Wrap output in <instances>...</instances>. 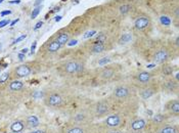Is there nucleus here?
<instances>
[{"label": "nucleus", "mask_w": 179, "mask_h": 133, "mask_svg": "<svg viewBox=\"0 0 179 133\" xmlns=\"http://www.w3.org/2000/svg\"><path fill=\"white\" fill-rule=\"evenodd\" d=\"M129 121V117L123 113L113 112L108 115L102 121L98 123V127L100 129H117V130H123Z\"/></svg>", "instance_id": "1"}, {"label": "nucleus", "mask_w": 179, "mask_h": 133, "mask_svg": "<svg viewBox=\"0 0 179 133\" xmlns=\"http://www.w3.org/2000/svg\"><path fill=\"white\" fill-rule=\"evenodd\" d=\"M59 133H99V127L94 123H85L78 124L69 121L64 127L61 129Z\"/></svg>", "instance_id": "2"}, {"label": "nucleus", "mask_w": 179, "mask_h": 133, "mask_svg": "<svg viewBox=\"0 0 179 133\" xmlns=\"http://www.w3.org/2000/svg\"><path fill=\"white\" fill-rule=\"evenodd\" d=\"M90 113L93 119H103L113 113V104L106 100H99L93 104L90 109Z\"/></svg>", "instance_id": "3"}, {"label": "nucleus", "mask_w": 179, "mask_h": 133, "mask_svg": "<svg viewBox=\"0 0 179 133\" xmlns=\"http://www.w3.org/2000/svg\"><path fill=\"white\" fill-rule=\"evenodd\" d=\"M170 121L167 114H156L146 121V126L143 133H157L163 125Z\"/></svg>", "instance_id": "4"}, {"label": "nucleus", "mask_w": 179, "mask_h": 133, "mask_svg": "<svg viewBox=\"0 0 179 133\" xmlns=\"http://www.w3.org/2000/svg\"><path fill=\"white\" fill-rule=\"evenodd\" d=\"M44 104L48 108H62L65 104L64 96L58 92H50L44 96Z\"/></svg>", "instance_id": "5"}, {"label": "nucleus", "mask_w": 179, "mask_h": 133, "mask_svg": "<svg viewBox=\"0 0 179 133\" xmlns=\"http://www.w3.org/2000/svg\"><path fill=\"white\" fill-rule=\"evenodd\" d=\"M146 119L144 118H133L128 121L126 126V133H143L146 126Z\"/></svg>", "instance_id": "6"}, {"label": "nucleus", "mask_w": 179, "mask_h": 133, "mask_svg": "<svg viewBox=\"0 0 179 133\" xmlns=\"http://www.w3.org/2000/svg\"><path fill=\"white\" fill-rule=\"evenodd\" d=\"M132 94V89L128 86L121 85L118 86L117 88H115L114 92H113V97L116 101H126L131 97Z\"/></svg>", "instance_id": "7"}, {"label": "nucleus", "mask_w": 179, "mask_h": 133, "mask_svg": "<svg viewBox=\"0 0 179 133\" xmlns=\"http://www.w3.org/2000/svg\"><path fill=\"white\" fill-rule=\"evenodd\" d=\"M93 117L91 115L90 111L89 112H85V111H79L76 112L69 121L73 123H78V124H85V123H92L93 122Z\"/></svg>", "instance_id": "8"}, {"label": "nucleus", "mask_w": 179, "mask_h": 133, "mask_svg": "<svg viewBox=\"0 0 179 133\" xmlns=\"http://www.w3.org/2000/svg\"><path fill=\"white\" fill-rule=\"evenodd\" d=\"M62 70L66 74H69V75L79 74L84 70V65L76 61H69L62 65Z\"/></svg>", "instance_id": "9"}, {"label": "nucleus", "mask_w": 179, "mask_h": 133, "mask_svg": "<svg viewBox=\"0 0 179 133\" xmlns=\"http://www.w3.org/2000/svg\"><path fill=\"white\" fill-rule=\"evenodd\" d=\"M33 72V68L30 66L29 64H24L21 65V66L15 67L14 70H12V77L14 79H21L25 78V77L30 76Z\"/></svg>", "instance_id": "10"}, {"label": "nucleus", "mask_w": 179, "mask_h": 133, "mask_svg": "<svg viewBox=\"0 0 179 133\" xmlns=\"http://www.w3.org/2000/svg\"><path fill=\"white\" fill-rule=\"evenodd\" d=\"M165 114L170 118H177L179 116V101L178 100H171L165 104Z\"/></svg>", "instance_id": "11"}, {"label": "nucleus", "mask_w": 179, "mask_h": 133, "mask_svg": "<svg viewBox=\"0 0 179 133\" xmlns=\"http://www.w3.org/2000/svg\"><path fill=\"white\" fill-rule=\"evenodd\" d=\"M170 58V52L167 48H160L153 54V60L156 64H165Z\"/></svg>", "instance_id": "12"}, {"label": "nucleus", "mask_w": 179, "mask_h": 133, "mask_svg": "<svg viewBox=\"0 0 179 133\" xmlns=\"http://www.w3.org/2000/svg\"><path fill=\"white\" fill-rule=\"evenodd\" d=\"M25 124H26V128L27 130H34L37 127H39L40 125V120L37 116L31 115V116H27L26 118L24 119Z\"/></svg>", "instance_id": "13"}, {"label": "nucleus", "mask_w": 179, "mask_h": 133, "mask_svg": "<svg viewBox=\"0 0 179 133\" xmlns=\"http://www.w3.org/2000/svg\"><path fill=\"white\" fill-rule=\"evenodd\" d=\"M149 83V84H146V85H144L142 87V89H141L140 92H139V95H140V97L142 98V100H149V98H150L153 95H155L157 92H158L157 91V88H155L153 86H150Z\"/></svg>", "instance_id": "14"}, {"label": "nucleus", "mask_w": 179, "mask_h": 133, "mask_svg": "<svg viewBox=\"0 0 179 133\" xmlns=\"http://www.w3.org/2000/svg\"><path fill=\"white\" fill-rule=\"evenodd\" d=\"M25 130H27L26 124H25L24 120H17L14 121L9 126V131L10 133H22Z\"/></svg>", "instance_id": "15"}, {"label": "nucleus", "mask_w": 179, "mask_h": 133, "mask_svg": "<svg viewBox=\"0 0 179 133\" xmlns=\"http://www.w3.org/2000/svg\"><path fill=\"white\" fill-rule=\"evenodd\" d=\"M153 75L149 72H145V71H140L136 74V80L140 85H146L152 81Z\"/></svg>", "instance_id": "16"}, {"label": "nucleus", "mask_w": 179, "mask_h": 133, "mask_svg": "<svg viewBox=\"0 0 179 133\" xmlns=\"http://www.w3.org/2000/svg\"><path fill=\"white\" fill-rule=\"evenodd\" d=\"M157 133H179V128L178 125L171 123L170 121L164 124L161 128L159 129Z\"/></svg>", "instance_id": "17"}, {"label": "nucleus", "mask_w": 179, "mask_h": 133, "mask_svg": "<svg viewBox=\"0 0 179 133\" xmlns=\"http://www.w3.org/2000/svg\"><path fill=\"white\" fill-rule=\"evenodd\" d=\"M62 45L59 44V43L56 41L55 39L51 40V41H48V43L45 45V51L47 53H55V52H58L59 49H61Z\"/></svg>", "instance_id": "18"}, {"label": "nucleus", "mask_w": 179, "mask_h": 133, "mask_svg": "<svg viewBox=\"0 0 179 133\" xmlns=\"http://www.w3.org/2000/svg\"><path fill=\"white\" fill-rule=\"evenodd\" d=\"M149 18L146 17H141L138 18L136 21H135V27L138 30H143L145 29L146 27H149Z\"/></svg>", "instance_id": "19"}, {"label": "nucleus", "mask_w": 179, "mask_h": 133, "mask_svg": "<svg viewBox=\"0 0 179 133\" xmlns=\"http://www.w3.org/2000/svg\"><path fill=\"white\" fill-rule=\"evenodd\" d=\"M54 39L62 46V45L67 44V43L70 41V34H69L68 32H65V31L64 32H59Z\"/></svg>", "instance_id": "20"}, {"label": "nucleus", "mask_w": 179, "mask_h": 133, "mask_svg": "<svg viewBox=\"0 0 179 133\" xmlns=\"http://www.w3.org/2000/svg\"><path fill=\"white\" fill-rule=\"evenodd\" d=\"M164 87L167 91L169 92H177V89H178V84H177V81H173L172 79L170 80H167L165 83H164Z\"/></svg>", "instance_id": "21"}, {"label": "nucleus", "mask_w": 179, "mask_h": 133, "mask_svg": "<svg viewBox=\"0 0 179 133\" xmlns=\"http://www.w3.org/2000/svg\"><path fill=\"white\" fill-rule=\"evenodd\" d=\"M105 49V43L94 41V43L91 45V47H90V51L92 52V53H100V52H102Z\"/></svg>", "instance_id": "22"}, {"label": "nucleus", "mask_w": 179, "mask_h": 133, "mask_svg": "<svg viewBox=\"0 0 179 133\" xmlns=\"http://www.w3.org/2000/svg\"><path fill=\"white\" fill-rule=\"evenodd\" d=\"M24 83L22 81H18V80H14L8 84V90L11 91H20L24 88Z\"/></svg>", "instance_id": "23"}, {"label": "nucleus", "mask_w": 179, "mask_h": 133, "mask_svg": "<svg viewBox=\"0 0 179 133\" xmlns=\"http://www.w3.org/2000/svg\"><path fill=\"white\" fill-rule=\"evenodd\" d=\"M114 75H115V70L112 69V68H109V67L105 68V69L100 72V77L103 79H106V80L111 79Z\"/></svg>", "instance_id": "24"}, {"label": "nucleus", "mask_w": 179, "mask_h": 133, "mask_svg": "<svg viewBox=\"0 0 179 133\" xmlns=\"http://www.w3.org/2000/svg\"><path fill=\"white\" fill-rule=\"evenodd\" d=\"M99 133H126V132L124 130H117V129H100L99 128Z\"/></svg>", "instance_id": "25"}, {"label": "nucleus", "mask_w": 179, "mask_h": 133, "mask_svg": "<svg viewBox=\"0 0 179 133\" xmlns=\"http://www.w3.org/2000/svg\"><path fill=\"white\" fill-rule=\"evenodd\" d=\"M160 22H161V24L164 25V26H170L171 25L170 18L166 17V15H162V17L160 18Z\"/></svg>", "instance_id": "26"}, {"label": "nucleus", "mask_w": 179, "mask_h": 133, "mask_svg": "<svg viewBox=\"0 0 179 133\" xmlns=\"http://www.w3.org/2000/svg\"><path fill=\"white\" fill-rule=\"evenodd\" d=\"M162 72H163V75H171L172 73H173V68L170 67V66H164L162 69Z\"/></svg>", "instance_id": "27"}, {"label": "nucleus", "mask_w": 179, "mask_h": 133, "mask_svg": "<svg viewBox=\"0 0 179 133\" xmlns=\"http://www.w3.org/2000/svg\"><path fill=\"white\" fill-rule=\"evenodd\" d=\"M9 77H10V74L9 73H4L3 75L0 76V84H3V83H6L8 81Z\"/></svg>", "instance_id": "28"}, {"label": "nucleus", "mask_w": 179, "mask_h": 133, "mask_svg": "<svg viewBox=\"0 0 179 133\" xmlns=\"http://www.w3.org/2000/svg\"><path fill=\"white\" fill-rule=\"evenodd\" d=\"M130 9H131V6L128 5V4H123V5L120 6V12H121V14H127V12L129 11Z\"/></svg>", "instance_id": "29"}, {"label": "nucleus", "mask_w": 179, "mask_h": 133, "mask_svg": "<svg viewBox=\"0 0 179 133\" xmlns=\"http://www.w3.org/2000/svg\"><path fill=\"white\" fill-rule=\"evenodd\" d=\"M132 39V36H131V34H124L123 36H122V38H121V43H127V42H129L130 40Z\"/></svg>", "instance_id": "30"}, {"label": "nucleus", "mask_w": 179, "mask_h": 133, "mask_svg": "<svg viewBox=\"0 0 179 133\" xmlns=\"http://www.w3.org/2000/svg\"><path fill=\"white\" fill-rule=\"evenodd\" d=\"M105 40H106V36H105L103 33H100V34H98V35L96 36L95 41H97V42H101V43H105Z\"/></svg>", "instance_id": "31"}, {"label": "nucleus", "mask_w": 179, "mask_h": 133, "mask_svg": "<svg viewBox=\"0 0 179 133\" xmlns=\"http://www.w3.org/2000/svg\"><path fill=\"white\" fill-rule=\"evenodd\" d=\"M40 10H41V6H37V7H35L33 9V11H32V14H31V18H35L37 15L39 14V12Z\"/></svg>", "instance_id": "32"}, {"label": "nucleus", "mask_w": 179, "mask_h": 133, "mask_svg": "<svg viewBox=\"0 0 179 133\" xmlns=\"http://www.w3.org/2000/svg\"><path fill=\"white\" fill-rule=\"evenodd\" d=\"M109 61H111V58H109V57H102L101 60H99L98 65H99V66H105V65L109 64Z\"/></svg>", "instance_id": "33"}, {"label": "nucleus", "mask_w": 179, "mask_h": 133, "mask_svg": "<svg viewBox=\"0 0 179 133\" xmlns=\"http://www.w3.org/2000/svg\"><path fill=\"white\" fill-rule=\"evenodd\" d=\"M95 34H96V31H94V30H92V31H88V32H86V33L83 35V38H84V39L90 38V37L94 36Z\"/></svg>", "instance_id": "34"}, {"label": "nucleus", "mask_w": 179, "mask_h": 133, "mask_svg": "<svg viewBox=\"0 0 179 133\" xmlns=\"http://www.w3.org/2000/svg\"><path fill=\"white\" fill-rule=\"evenodd\" d=\"M28 133H47L45 129H34V130H31Z\"/></svg>", "instance_id": "35"}, {"label": "nucleus", "mask_w": 179, "mask_h": 133, "mask_svg": "<svg viewBox=\"0 0 179 133\" xmlns=\"http://www.w3.org/2000/svg\"><path fill=\"white\" fill-rule=\"evenodd\" d=\"M7 24H9V20H3L0 22V28H3L4 26H6Z\"/></svg>", "instance_id": "36"}, {"label": "nucleus", "mask_w": 179, "mask_h": 133, "mask_svg": "<svg viewBox=\"0 0 179 133\" xmlns=\"http://www.w3.org/2000/svg\"><path fill=\"white\" fill-rule=\"evenodd\" d=\"M42 25H43V22H38V23L35 25V27H34V30H38L39 28L42 27Z\"/></svg>", "instance_id": "37"}, {"label": "nucleus", "mask_w": 179, "mask_h": 133, "mask_svg": "<svg viewBox=\"0 0 179 133\" xmlns=\"http://www.w3.org/2000/svg\"><path fill=\"white\" fill-rule=\"evenodd\" d=\"M67 44L69 46H73V45H76L77 44V40H71V41H69Z\"/></svg>", "instance_id": "38"}, {"label": "nucleus", "mask_w": 179, "mask_h": 133, "mask_svg": "<svg viewBox=\"0 0 179 133\" xmlns=\"http://www.w3.org/2000/svg\"><path fill=\"white\" fill-rule=\"evenodd\" d=\"M25 38H26V35H22L21 37H18V38L15 40V41L14 42V43H18L20 41H22V40H24Z\"/></svg>", "instance_id": "39"}, {"label": "nucleus", "mask_w": 179, "mask_h": 133, "mask_svg": "<svg viewBox=\"0 0 179 133\" xmlns=\"http://www.w3.org/2000/svg\"><path fill=\"white\" fill-rule=\"evenodd\" d=\"M36 44L37 43L36 42H34L33 44H32V47H31V52H32V54L34 53V51H35V47H36Z\"/></svg>", "instance_id": "40"}, {"label": "nucleus", "mask_w": 179, "mask_h": 133, "mask_svg": "<svg viewBox=\"0 0 179 133\" xmlns=\"http://www.w3.org/2000/svg\"><path fill=\"white\" fill-rule=\"evenodd\" d=\"M11 14V11L10 10H5V11H2L1 12V15L3 17V15H6V14Z\"/></svg>", "instance_id": "41"}, {"label": "nucleus", "mask_w": 179, "mask_h": 133, "mask_svg": "<svg viewBox=\"0 0 179 133\" xmlns=\"http://www.w3.org/2000/svg\"><path fill=\"white\" fill-rule=\"evenodd\" d=\"M20 2H21V0H14V1H9V3H10V4H15V3H17V4H18Z\"/></svg>", "instance_id": "42"}, {"label": "nucleus", "mask_w": 179, "mask_h": 133, "mask_svg": "<svg viewBox=\"0 0 179 133\" xmlns=\"http://www.w3.org/2000/svg\"><path fill=\"white\" fill-rule=\"evenodd\" d=\"M43 1V0H36V2L35 3H34V5H35L36 6V7H37V6H38L39 4H40V3H41Z\"/></svg>", "instance_id": "43"}, {"label": "nucleus", "mask_w": 179, "mask_h": 133, "mask_svg": "<svg viewBox=\"0 0 179 133\" xmlns=\"http://www.w3.org/2000/svg\"><path fill=\"white\" fill-rule=\"evenodd\" d=\"M18 21H20V20H18V18H17V20H14V22H12V23L10 24V26H14V25H15V24H17Z\"/></svg>", "instance_id": "44"}, {"label": "nucleus", "mask_w": 179, "mask_h": 133, "mask_svg": "<svg viewBox=\"0 0 179 133\" xmlns=\"http://www.w3.org/2000/svg\"><path fill=\"white\" fill-rule=\"evenodd\" d=\"M62 20V17L61 15H58V17H55V22H59Z\"/></svg>", "instance_id": "45"}, {"label": "nucleus", "mask_w": 179, "mask_h": 133, "mask_svg": "<svg viewBox=\"0 0 179 133\" xmlns=\"http://www.w3.org/2000/svg\"><path fill=\"white\" fill-rule=\"evenodd\" d=\"M18 57H20V60H24L25 54L24 53H20V54H18Z\"/></svg>", "instance_id": "46"}, {"label": "nucleus", "mask_w": 179, "mask_h": 133, "mask_svg": "<svg viewBox=\"0 0 179 133\" xmlns=\"http://www.w3.org/2000/svg\"><path fill=\"white\" fill-rule=\"evenodd\" d=\"M27 51H28V48H25V49H23V51H22V53L26 54V53H27Z\"/></svg>", "instance_id": "47"}, {"label": "nucleus", "mask_w": 179, "mask_h": 133, "mask_svg": "<svg viewBox=\"0 0 179 133\" xmlns=\"http://www.w3.org/2000/svg\"><path fill=\"white\" fill-rule=\"evenodd\" d=\"M2 1H3V0H0V3H1V2H2Z\"/></svg>", "instance_id": "48"}]
</instances>
